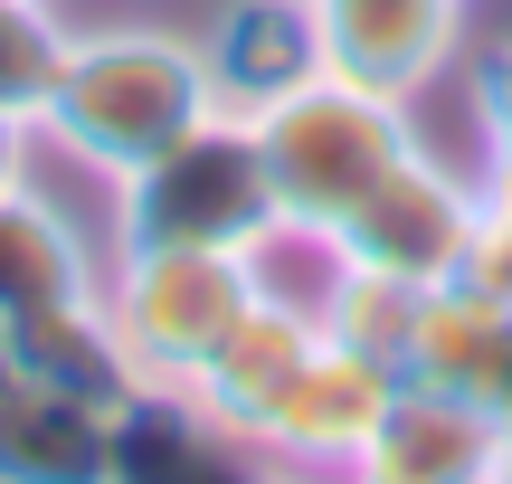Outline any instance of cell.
<instances>
[{
    "label": "cell",
    "mask_w": 512,
    "mask_h": 484,
    "mask_svg": "<svg viewBox=\"0 0 512 484\" xmlns=\"http://www.w3.org/2000/svg\"><path fill=\"white\" fill-rule=\"evenodd\" d=\"M275 484H313V475H275Z\"/></svg>",
    "instance_id": "cell-21"
},
{
    "label": "cell",
    "mask_w": 512,
    "mask_h": 484,
    "mask_svg": "<svg viewBox=\"0 0 512 484\" xmlns=\"http://www.w3.org/2000/svg\"><path fill=\"white\" fill-rule=\"evenodd\" d=\"M275 219L266 162L247 114H209L171 152H152L133 181H114V238H171V247H247Z\"/></svg>",
    "instance_id": "cell-4"
},
{
    "label": "cell",
    "mask_w": 512,
    "mask_h": 484,
    "mask_svg": "<svg viewBox=\"0 0 512 484\" xmlns=\"http://www.w3.org/2000/svg\"><path fill=\"white\" fill-rule=\"evenodd\" d=\"M475 219H484V171L465 181L446 152H408L380 190L342 219V247L351 266H380V276H408V285H446L475 247Z\"/></svg>",
    "instance_id": "cell-6"
},
{
    "label": "cell",
    "mask_w": 512,
    "mask_h": 484,
    "mask_svg": "<svg viewBox=\"0 0 512 484\" xmlns=\"http://www.w3.org/2000/svg\"><path fill=\"white\" fill-rule=\"evenodd\" d=\"M114 409L67 399L48 380H0V484H105Z\"/></svg>",
    "instance_id": "cell-11"
},
{
    "label": "cell",
    "mask_w": 512,
    "mask_h": 484,
    "mask_svg": "<svg viewBox=\"0 0 512 484\" xmlns=\"http://www.w3.org/2000/svg\"><path fill=\"white\" fill-rule=\"evenodd\" d=\"M494 466H503V428L475 409V399L399 380L380 437L351 456L342 484H494Z\"/></svg>",
    "instance_id": "cell-9"
},
{
    "label": "cell",
    "mask_w": 512,
    "mask_h": 484,
    "mask_svg": "<svg viewBox=\"0 0 512 484\" xmlns=\"http://www.w3.org/2000/svg\"><path fill=\"white\" fill-rule=\"evenodd\" d=\"M256 133V162H266V190L285 219H313V228H342L389 171L418 152V114L408 95H380L342 67H313L294 76L285 95L247 114Z\"/></svg>",
    "instance_id": "cell-2"
},
{
    "label": "cell",
    "mask_w": 512,
    "mask_h": 484,
    "mask_svg": "<svg viewBox=\"0 0 512 484\" xmlns=\"http://www.w3.org/2000/svg\"><path fill=\"white\" fill-rule=\"evenodd\" d=\"M67 38H76V29L48 10V0H0V114H29V124H38Z\"/></svg>",
    "instance_id": "cell-16"
},
{
    "label": "cell",
    "mask_w": 512,
    "mask_h": 484,
    "mask_svg": "<svg viewBox=\"0 0 512 484\" xmlns=\"http://www.w3.org/2000/svg\"><path fill=\"white\" fill-rule=\"evenodd\" d=\"M209 114H228V105L190 38L95 29V38H67V57H57V86L38 105V143L57 162L95 171V181H133L152 152H171Z\"/></svg>",
    "instance_id": "cell-1"
},
{
    "label": "cell",
    "mask_w": 512,
    "mask_h": 484,
    "mask_svg": "<svg viewBox=\"0 0 512 484\" xmlns=\"http://www.w3.org/2000/svg\"><path fill=\"white\" fill-rule=\"evenodd\" d=\"M389 399H399V361L380 352H351V342H313V361L285 380V399L266 409V428H256V456H266L275 475H313V484H342L351 456L380 437Z\"/></svg>",
    "instance_id": "cell-5"
},
{
    "label": "cell",
    "mask_w": 512,
    "mask_h": 484,
    "mask_svg": "<svg viewBox=\"0 0 512 484\" xmlns=\"http://www.w3.org/2000/svg\"><path fill=\"white\" fill-rule=\"evenodd\" d=\"M114 342L143 390H190L200 361L228 342V323L256 304L247 247H171V238H114V266L95 276Z\"/></svg>",
    "instance_id": "cell-3"
},
{
    "label": "cell",
    "mask_w": 512,
    "mask_h": 484,
    "mask_svg": "<svg viewBox=\"0 0 512 484\" xmlns=\"http://www.w3.org/2000/svg\"><path fill=\"white\" fill-rule=\"evenodd\" d=\"M95 276H105V266L86 257L76 219L48 190L38 181L0 190V323L38 314V304H57V295H95Z\"/></svg>",
    "instance_id": "cell-14"
},
{
    "label": "cell",
    "mask_w": 512,
    "mask_h": 484,
    "mask_svg": "<svg viewBox=\"0 0 512 484\" xmlns=\"http://www.w3.org/2000/svg\"><path fill=\"white\" fill-rule=\"evenodd\" d=\"M29 143H38V124H29V114H0V190H19V181H29Z\"/></svg>",
    "instance_id": "cell-18"
},
{
    "label": "cell",
    "mask_w": 512,
    "mask_h": 484,
    "mask_svg": "<svg viewBox=\"0 0 512 484\" xmlns=\"http://www.w3.org/2000/svg\"><path fill=\"white\" fill-rule=\"evenodd\" d=\"M0 342H10V371H19V380H48V390H67V399H95V409H124V399L143 390L95 295L38 304V314L0 323Z\"/></svg>",
    "instance_id": "cell-12"
},
{
    "label": "cell",
    "mask_w": 512,
    "mask_h": 484,
    "mask_svg": "<svg viewBox=\"0 0 512 484\" xmlns=\"http://www.w3.org/2000/svg\"><path fill=\"white\" fill-rule=\"evenodd\" d=\"M475 143H484V181H512V48L475 67Z\"/></svg>",
    "instance_id": "cell-17"
},
{
    "label": "cell",
    "mask_w": 512,
    "mask_h": 484,
    "mask_svg": "<svg viewBox=\"0 0 512 484\" xmlns=\"http://www.w3.org/2000/svg\"><path fill=\"white\" fill-rule=\"evenodd\" d=\"M313 342H323V323L313 314H294V304H275V295H256L238 323H228V342L200 361V380H190V399H200L219 428H238L247 447H256V428H266V409L285 399V380L313 361Z\"/></svg>",
    "instance_id": "cell-10"
},
{
    "label": "cell",
    "mask_w": 512,
    "mask_h": 484,
    "mask_svg": "<svg viewBox=\"0 0 512 484\" xmlns=\"http://www.w3.org/2000/svg\"><path fill=\"white\" fill-rule=\"evenodd\" d=\"M0 380H10V342H0Z\"/></svg>",
    "instance_id": "cell-20"
},
{
    "label": "cell",
    "mask_w": 512,
    "mask_h": 484,
    "mask_svg": "<svg viewBox=\"0 0 512 484\" xmlns=\"http://www.w3.org/2000/svg\"><path fill=\"white\" fill-rule=\"evenodd\" d=\"M323 67L418 105L465 48V0H304Z\"/></svg>",
    "instance_id": "cell-7"
},
{
    "label": "cell",
    "mask_w": 512,
    "mask_h": 484,
    "mask_svg": "<svg viewBox=\"0 0 512 484\" xmlns=\"http://www.w3.org/2000/svg\"><path fill=\"white\" fill-rule=\"evenodd\" d=\"M105 484H275V466L238 428H219L190 390H133L114 409Z\"/></svg>",
    "instance_id": "cell-8"
},
{
    "label": "cell",
    "mask_w": 512,
    "mask_h": 484,
    "mask_svg": "<svg viewBox=\"0 0 512 484\" xmlns=\"http://www.w3.org/2000/svg\"><path fill=\"white\" fill-rule=\"evenodd\" d=\"M418 304H427V285H408V276H380V266H342V285H332V304H323V333H332V342H351V352L408 361Z\"/></svg>",
    "instance_id": "cell-15"
},
{
    "label": "cell",
    "mask_w": 512,
    "mask_h": 484,
    "mask_svg": "<svg viewBox=\"0 0 512 484\" xmlns=\"http://www.w3.org/2000/svg\"><path fill=\"white\" fill-rule=\"evenodd\" d=\"M200 57H209V76H219V105L228 114H256L266 95H285L294 76L323 67L304 0H228V10L209 19Z\"/></svg>",
    "instance_id": "cell-13"
},
{
    "label": "cell",
    "mask_w": 512,
    "mask_h": 484,
    "mask_svg": "<svg viewBox=\"0 0 512 484\" xmlns=\"http://www.w3.org/2000/svg\"><path fill=\"white\" fill-rule=\"evenodd\" d=\"M484 200H494V209H503V219H512V181H484Z\"/></svg>",
    "instance_id": "cell-19"
}]
</instances>
